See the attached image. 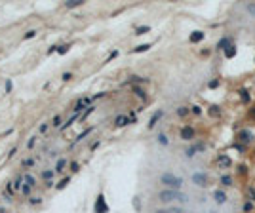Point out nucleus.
Masks as SVG:
<instances>
[{
	"label": "nucleus",
	"instance_id": "9d476101",
	"mask_svg": "<svg viewBox=\"0 0 255 213\" xmlns=\"http://www.w3.org/2000/svg\"><path fill=\"white\" fill-rule=\"evenodd\" d=\"M25 183H27L31 188H34V186H36V179H34L31 173H25Z\"/></svg>",
	"mask_w": 255,
	"mask_h": 213
},
{
	"label": "nucleus",
	"instance_id": "6e6552de",
	"mask_svg": "<svg viewBox=\"0 0 255 213\" xmlns=\"http://www.w3.org/2000/svg\"><path fill=\"white\" fill-rule=\"evenodd\" d=\"M162 114H164L162 110H158V112L152 114V118H150V122H149V127H154V126H156V122H158L160 118H162Z\"/></svg>",
	"mask_w": 255,
	"mask_h": 213
},
{
	"label": "nucleus",
	"instance_id": "0eeeda50",
	"mask_svg": "<svg viewBox=\"0 0 255 213\" xmlns=\"http://www.w3.org/2000/svg\"><path fill=\"white\" fill-rule=\"evenodd\" d=\"M88 103H90V99H86V97H82V99H78L76 101V105H74V112H80V110H82V109H88V107H86V105Z\"/></svg>",
	"mask_w": 255,
	"mask_h": 213
},
{
	"label": "nucleus",
	"instance_id": "c9c22d12",
	"mask_svg": "<svg viewBox=\"0 0 255 213\" xmlns=\"http://www.w3.org/2000/svg\"><path fill=\"white\" fill-rule=\"evenodd\" d=\"M71 169H73V171H78V164L73 162V164H71Z\"/></svg>",
	"mask_w": 255,
	"mask_h": 213
},
{
	"label": "nucleus",
	"instance_id": "dca6fc26",
	"mask_svg": "<svg viewBox=\"0 0 255 213\" xmlns=\"http://www.w3.org/2000/svg\"><path fill=\"white\" fill-rule=\"evenodd\" d=\"M65 6L67 8H76V6H82V0H69V2H65Z\"/></svg>",
	"mask_w": 255,
	"mask_h": 213
},
{
	"label": "nucleus",
	"instance_id": "72a5a7b5",
	"mask_svg": "<svg viewBox=\"0 0 255 213\" xmlns=\"http://www.w3.org/2000/svg\"><path fill=\"white\" fill-rule=\"evenodd\" d=\"M29 200H31V204H40L42 202V198H29Z\"/></svg>",
	"mask_w": 255,
	"mask_h": 213
},
{
	"label": "nucleus",
	"instance_id": "20e7f679",
	"mask_svg": "<svg viewBox=\"0 0 255 213\" xmlns=\"http://www.w3.org/2000/svg\"><path fill=\"white\" fill-rule=\"evenodd\" d=\"M192 137H194V129H192L191 126H185L181 129V139H185V141H191Z\"/></svg>",
	"mask_w": 255,
	"mask_h": 213
},
{
	"label": "nucleus",
	"instance_id": "2eb2a0df",
	"mask_svg": "<svg viewBox=\"0 0 255 213\" xmlns=\"http://www.w3.org/2000/svg\"><path fill=\"white\" fill-rule=\"evenodd\" d=\"M93 109H95V107H88V109H86V110H84V112H82V114H80V124H82V122H84V120H86V118H88V116H90V114H91V112H93Z\"/></svg>",
	"mask_w": 255,
	"mask_h": 213
},
{
	"label": "nucleus",
	"instance_id": "bb28decb",
	"mask_svg": "<svg viewBox=\"0 0 255 213\" xmlns=\"http://www.w3.org/2000/svg\"><path fill=\"white\" fill-rule=\"evenodd\" d=\"M67 185H69V177H67V179H63V181H61L59 185H57V188H65Z\"/></svg>",
	"mask_w": 255,
	"mask_h": 213
},
{
	"label": "nucleus",
	"instance_id": "58836bf2",
	"mask_svg": "<svg viewBox=\"0 0 255 213\" xmlns=\"http://www.w3.org/2000/svg\"><path fill=\"white\" fill-rule=\"evenodd\" d=\"M55 48H57V46H51L50 50H48V53H50V55H51V53H53V51H57V50H55Z\"/></svg>",
	"mask_w": 255,
	"mask_h": 213
},
{
	"label": "nucleus",
	"instance_id": "a19ab883",
	"mask_svg": "<svg viewBox=\"0 0 255 213\" xmlns=\"http://www.w3.org/2000/svg\"><path fill=\"white\" fill-rule=\"evenodd\" d=\"M250 196H251V198H255V188H250Z\"/></svg>",
	"mask_w": 255,
	"mask_h": 213
},
{
	"label": "nucleus",
	"instance_id": "9b49d317",
	"mask_svg": "<svg viewBox=\"0 0 255 213\" xmlns=\"http://www.w3.org/2000/svg\"><path fill=\"white\" fill-rule=\"evenodd\" d=\"M61 122H63V116L61 114H55L53 120H51V127H59L61 129Z\"/></svg>",
	"mask_w": 255,
	"mask_h": 213
},
{
	"label": "nucleus",
	"instance_id": "f257e3e1",
	"mask_svg": "<svg viewBox=\"0 0 255 213\" xmlns=\"http://www.w3.org/2000/svg\"><path fill=\"white\" fill-rule=\"evenodd\" d=\"M158 198L162 202H187V194L177 192V190H162L158 194Z\"/></svg>",
	"mask_w": 255,
	"mask_h": 213
},
{
	"label": "nucleus",
	"instance_id": "79ce46f5",
	"mask_svg": "<svg viewBox=\"0 0 255 213\" xmlns=\"http://www.w3.org/2000/svg\"><path fill=\"white\" fill-rule=\"evenodd\" d=\"M251 114H253V116H255V110H251Z\"/></svg>",
	"mask_w": 255,
	"mask_h": 213
},
{
	"label": "nucleus",
	"instance_id": "5701e85b",
	"mask_svg": "<svg viewBox=\"0 0 255 213\" xmlns=\"http://www.w3.org/2000/svg\"><path fill=\"white\" fill-rule=\"evenodd\" d=\"M230 44V38H223V40L219 42V48H221V50H225V46H228Z\"/></svg>",
	"mask_w": 255,
	"mask_h": 213
},
{
	"label": "nucleus",
	"instance_id": "a878e982",
	"mask_svg": "<svg viewBox=\"0 0 255 213\" xmlns=\"http://www.w3.org/2000/svg\"><path fill=\"white\" fill-rule=\"evenodd\" d=\"M133 91H135V93H137L139 97H143V99H145V91H143L141 88H133Z\"/></svg>",
	"mask_w": 255,
	"mask_h": 213
},
{
	"label": "nucleus",
	"instance_id": "ddd939ff",
	"mask_svg": "<svg viewBox=\"0 0 255 213\" xmlns=\"http://www.w3.org/2000/svg\"><path fill=\"white\" fill-rule=\"evenodd\" d=\"M215 200H217V204H225V202H227V194L221 192V190H217L215 192Z\"/></svg>",
	"mask_w": 255,
	"mask_h": 213
},
{
	"label": "nucleus",
	"instance_id": "4c0bfd02",
	"mask_svg": "<svg viewBox=\"0 0 255 213\" xmlns=\"http://www.w3.org/2000/svg\"><path fill=\"white\" fill-rule=\"evenodd\" d=\"M23 166H25V168H27V166H32V160H25V162H23Z\"/></svg>",
	"mask_w": 255,
	"mask_h": 213
},
{
	"label": "nucleus",
	"instance_id": "c756f323",
	"mask_svg": "<svg viewBox=\"0 0 255 213\" xmlns=\"http://www.w3.org/2000/svg\"><path fill=\"white\" fill-rule=\"evenodd\" d=\"M145 32H149V27H139L137 29V34H145Z\"/></svg>",
	"mask_w": 255,
	"mask_h": 213
},
{
	"label": "nucleus",
	"instance_id": "473e14b6",
	"mask_svg": "<svg viewBox=\"0 0 255 213\" xmlns=\"http://www.w3.org/2000/svg\"><path fill=\"white\" fill-rule=\"evenodd\" d=\"M57 51H59V53H65V51H69V46H59Z\"/></svg>",
	"mask_w": 255,
	"mask_h": 213
},
{
	"label": "nucleus",
	"instance_id": "aec40b11",
	"mask_svg": "<svg viewBox=\"0 0 255 213\" xmlns=\"http://www.w3.org/2000/svg\"><path fill=\"white\" fill-rule=\"evenodd\" d=\"M67 166V160H59L57 166H55V171H63V168Z\"/></svg>",
	"mask_w": 255,
	"mask_h": 213
},
{
	"label": "nucleus",
	"instance_id": "2f4dec72",
	"mask_svg": "<svg viewBox=\"0 0 255 213\" xmlns=\"http://www.w3.org/2000/svg\"><path fill=\"white\" fill-rule=\"evenodd\" d=\"M187 112H189V110L185 109V107H181V109L177 110V114H179V116H185V114H187Z\"/></svg>",
	"mask_w": 255,
	"mask_h": 213
},
{
	"label": "nucleus",
	"instance_id": "f8f14e48",
	"mask_svg": "<svg viewBox=\"0 0 255 213\" xmlns=\"http://www.w3.org/2000/svg\"><path fill=\"white\" fill-rule=\"evenodd\" d=\"M202 38H204V32H202V31H194L191 34V42H200Z\"/></svg>",
	"mask_w": 255,
	"mask_h": 213
},
{
	"label": "nucleus",
	"instance_id": "f03ea898",
	"mask_svg": "<svg viewBox=\"0 0 255 213\" xmlns=\"http://www.w3.org/2000/svg\"><path fill=\"white\" fill-rule=\"evenodd\" d=\"M160 181H162V185H168L171 190H177L179 186L183 185L181 177H175V175H171V173H164V175L160 177Z\"/></svg>",
	"mask_w": 255,
	"mask_h": 213
},
{
	"label": "nucleus",
	"instance_id": "f3484780",
	"mask_svg": "<svg viewBox=\"0 0 255 213\" xmlns=\"http://www.w3.org/2000/svg\"><path fill=\"white\" fill-rule=\"evenodd\" d=\"M90 133H91V127H90V129H86V131H82V133H80V135L76 137V141H74V143H80V141H82L84 137H88V135H90Z\"/></svg>",
	"mask_w": 255,
	"mask_h": 213
},
{
	"label": "nucleus",
	"instance_id": "6ab92c4d",
	"mask_svg": "<svg viewBox=\"0 0 255 213\" xmlns=\"http://www.w3.org/2000/svg\"><path fill=\"white\" fill-rule=\"evenodd\" d=\"M149 48H150V44H143V46H137L133 51H135V53H141V51H147Z\"/></svg>",
	"mask_w": 255,
	"mask_h": 213
},
{
	"label": "nucleus",
	"instance_id": "4468645a",
	"mask_svg": "<svg viewBox=\"0 0 255 213\" xmlns=\"http://www.w3.org/2000/svg\"><path fill=\"white\" fill-rule=\"evenodd\" d=\"M225 55H227V57H234V55H236V46H228V48H225Z\"/></svg>",
	"mask_w": 255,
	"mask_h": 213
},
{
	"label": "nucleus",
	"instance_id": "39448f33",
	"mask_svg": "<svg viewBox=\"0 0 255 213\" xmlns=\"http://www.w3.org/2000/svg\"><path fill=\"white\" fill-rule=\"evenodd\" d=\"M192 181L198 183L200 186H208V177L202 175V173H194V175H192Z\"/></svg>",
	"mask_w": 255,
	"mask_h": 213
},
{
	"label": "nucleus",
	"instance_id": "f704fd0d",
	"mask_svg": "<svg viewBox=\"0 0 255 213\" xmlns=\"http://www.w3.org/2000/svg\"><path fill=\"white\" fill-rule=\"evenodd\" d=\"M71 78H73V74H71V73H65L63 74V80H71Z\"/></svg>",
	"mask_w": 255,
	"mask_h": 213
},
{
	"label": "nucleus",
	"instance_id": "393cba45",
	"mask_svg": "<svg viewBox=\"0 0 255 213\" xmlns=\"http://www.w3.org/2000/svg\"><path fill=\"white\" fill-rule=\"evenodd\" d=\"M221 183H223V185H230V183H232V179H230V177H228V175H225V177H221Z\"/></svg>",
	"mask_w": 255,
	"mask_h": 213
},
{
	"label": "nucleus",
	"instance_id": "1a4fd4ad",
	"mask_svg": "<svg viewBox=\"0 0 255 213\" xmlns=\"http://www.w3.org/2000/svg\"><path fill=\"white\" fill-rule=\"evenodd\" d=\"M128 122H130V120H128V116H124V114H120V116H116V120H114V124H116V126H118V127L126 126Z\"/></svg>",
	"mask_w": 255,
	"mask_h": 213
},
{
	"label": "nucleus",
	"instance_id": "7ed1b4c3",
	"mask_svg": "<svg viewBox=\"0 0 255 213\" xmlns=\"http://www.w3.org/2000/svg\"><path fill=\"white\" fill-rule=\"evenodd\" d=\"M95 211H97V213H107V211H109V208H107V204H105V198H103V194H99V198H97V202H95Z\"/></svg>",
	"mask_w": 255,
	"mask_h": 213
},
{
	"label": "nucleus",
	"instance_id": "a211bd4d",
	"mask_svg": "<svg viewBox=\"0 0 255 213\" xmlns=\"http://www.w3.org/2000/svg\"><path fill=\"white\" fill-rule=\"evenodd\" d=\"M51 177H53V171H50V169H44V171H42V179H46V181H50Z\"/></svg>",
	"mask_w": 255,
	"mask_h": 213
},
{
	"label": "nucleus",
	"instance_id": "cd10ccee",
	"mask_svg": "<svg viewBox=\"0 0 255 213\" xmlns=\"http://www.w3.org/2000/svg\"><path fill=\"white\" fill-rule=\"evenodd\" d=\"M158 141L162 143V145H168V139H166V135H162V133L158 135Z\"/></svg>",
	"mask_w": 255,
	"mask_h": 213
},
{
	"label": "nucleus",
	"instance_id": "412c9836",
	"mask_svg": "<svg viewBox=\"0 0 255 213\" xmlns=\"http://www.w3.org/2000/svg\"><path fill=\"white\" fill-rule=\"evenodd\" d=\"M50 126H51L50 122H44V124H42L40 127H38V133H46V131H48V127H50Z\"/></svg>",
	"mask_w": 255,
	"mask_h": 213
},
{
	"label": "nucleus",
	"instance_id": "7c9ffc66",
	"mask_svg": "<svg viewBox=\"0 0 255 213\" xmlns=\"http://www.w3.org/2000/svg\"><path fill=\"white\" fill-rule=\"evenodd\" d=\"M219 162L223 164V166H230V160H228V158H223V156L219 158Z\"/></svg>",
	"mask_w": 255,
	"mask_h": 213
},
{
	"label": "nucleus",
	"instance_id": "ea45409f",
	"mask_svg": "<svg viewBox=\"0 0 255 213\" xmlns=\"http://www.w3.org/2000/svg\"><path fill=\"white\" fill-rule=\"evenodd\" d=\"M217 84H219V82H217V80H213V82H210V88H217Z\"/></svg>",
	"mask_w": 255,
	"mask_h": 213
},
{
	"label": "nucleus",
	"instance_id": "c85d7f7f",
	"mask_svg": "<svg viewBox=\"0 0 255 213\" xmlns=\"http://www.w3.org/2000/svg\"><path fill=\"white\" fill-rule=\"evenodd\" d=\"M34 141H36V135L29 139V143H27V147H29V149H32V147H34Z\"/></svg>",
	"mask_w": 255,
	"mask_h": 213
},
{
	"label": "nucleus",
	"instance_id": "423d86ee",
	"mask_svg": "<svg viewBox=\"0 0 255 213\" xmlns=\"http://www.w3.org/2000/svg\"><path fill=\"white\" fill-rule=\"evenodd\" d=\"M238 139L244 141V143H250V141L253 139V133L247 131V129H242V131H238Z\"/></svg>",
	"mask_w": 255,
	"mask_h": 213
},
{
	"label": "nucleus",
	"instance_id": "e433bc0d",
	"mask_svg": "<svg viewBox=\"0 0 255 213\" xmlns=\"http://www.w3.org/2000/svg\"><path fill=\"white\" fill-rule=\"evenodd\" d=\"M6 91H12V82H10V80L6 82Z\"/></svg>",
	"mask_w": 255,
	"mask_h": 213
},
{
	"label": "nucleus",
	"instance_id": "4be33fe9",
	"mask_svg": "<svg viewBox=\"0 0 255 213\" xmlns=\"http://www.w3.org/2000/svg\"><path fill=\"white\" fill-rule=\"evenodd\" d=\"M31 190H32V188H31L29 185H23V188H21V194H23V196H29V194H31Z\"/></svg>",
	"mask_w": 255,
	"mask_h": 213
},
{
	"label": "nucleus",
	"instance_id": "b1692460",
	"mask_svg": "<svg viewBox=\"0 0 255 213\" xmlns=\"http://www.w3.org/2000/svg\"><path fill=\"white\" fill-rule=\"evenodd\" d=\"M36 36V31H27V34H25V40H31V38Z\"/></svg>",
	"mask_w": 255,
	"mask_h": 213
}]
</instances>
